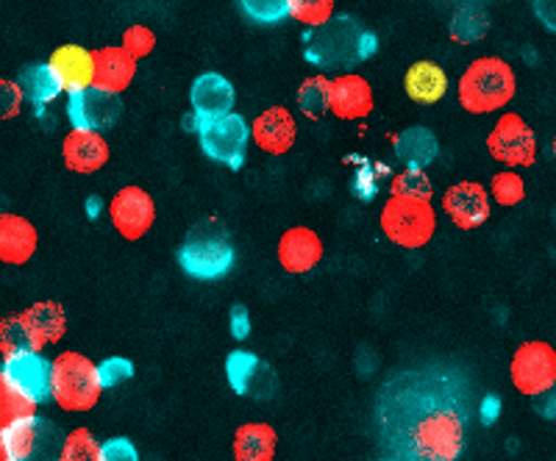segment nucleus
Masks as SVG:
<instances>
[{
    "mask_svg": "<svg viewBox=\"0 0 556 461\" xmlns=\"http://www.w3.org/2000/svg\"><path fill=\"white\" fill-rule=\"evenodd\" d=\"M374 53L376 37L351 14H334L304 34V59L320 71H354Z\"/></svg>",
    "mask_w": 556,
    "mask_h": 461,
    "instance_id": "nucleus-1",
    "label": "nucleus"
},
{
    "mask_svg": "<svg viewBox=\"0 0 556 461\" xmlns=\"http://www.w3.org/2000/svg\"><path fill=\"white\" fill-rule=\"evenodd\" d=\"M103 381L98 364L78 350H62L51 361V400L67 414H84L101 404Z\"/></svg>",
    "mask_w": 556,
    "mask_h": 461,
    "instance_id": "nucleus-2",
    "label": "nucleus"
},
{
    "mask_svg": "<svg viewBox=\"0 0 556 461\" xmlns=\"http://www.w3.org/2000/svg\"><path fill=\"white\" fill-rule=\"evenodd\" d=\"M178 265L198 281L223 279L235 267V242L220 220H201L184 236L178 247Z\"/></svg>",
    "mask_w": 556,
    "mask_h": 461,
    "instance_id": "nucleus-3",
    "label": "nucleus"
},
{
    "mask_svg": "<svg viewBox=\"0 0 556 461\" xmlns=\"http://www.w3.org/2000/svg\"><path fill=\"white\" fill-rule=\"evenodd\" d=\"M515 73L504 59H476L459 78V103L470 114L501 112L515 98Z\"/></svg>",
    "mask_w": 556,
    "mask_h": 461,
    "instance_id": "nucleus-4",
    "label": "nucleus"
},
{
    "mask_svg": "<svg viewBox=\"0 0 556 461\" xmlns=\"http://www.w3.org/2000/svg\"><path fill=\"white\" fill-rule=\"evenodd\" d=\"M64 434L53 420L39 418L37 411L17 418L0 431V448L9 461H56Z\"/></svg>",
    "mask_w": 556,
    "mask_h": 461,
    "instance_id": "nucleus-5",
    "label": "nucleus"
},
{
    "mask_svg": "<svg viewBox=\"0 0 556 461\" xmlns=\"http://www.w3.org/2000/svg\"><path fill=\"white\" fill-rule=\"evenodd\" d=\"M381 231L392 245H401L406 251L429 245L437 231V212L431 201H417V197L392 195L381 209Z\"/></svg>",
    "mask_w": 556,
    "mask_h": 461,
    "instance_id": "nucleus-6",
    "label": "nucleus"
},
{
    "mask_svg": "<svg viewBox=\"0 0 556 461\" xmlns=\"http://www.w3.org/2000/svg\"><path fill=\"white\" fill-rule=\"evenodd\" d=\"M465 448L462 418L451 409H431L412 428L415 461H456Z\"/></svg>",
    "mask_w": 556,
    "mask_h": 461,
    "instance_id": "nucleus-7",
    "label": "nucleus"
},
{
    "mask_svg": "<svg viewBox=\"0 0 556 461\" xmlns=\"http://www.w3.org/2000/svg\"><path fill=\"white\" fill-rule=\"evenodd\" d=\"M198 137L201 148L212 162H220L226 167H242L245 162L248 142H251V126L242 114H226L217 120L198 123Z\"/></svg>",
    "mask_w": 556,
    "mask_h": 461,
    "instance_id": "nucleus-8",
    "label": "nucleus"
},
{
    "mask_svg": "<svg viewBox=\"0 0 556 461\" xmlns=\"http://www.w3.org/2000/svg\"><path fill=\"white\" fill-rule=\"evenodd\" d=\"M486 151L506 167H531L538 162V137L520 114L506 112L486 137Z\"/></svg>",
    "mask_w": 556,
    "mask_h": 461,
    "instance_id": "nucleus-9",
    "label": "nucleus"
},
{
    "mask_svg": "<svg viewBox=\"0 0 556 461\" xmlns=\"http://www.w3.org/2000/svg\"><path fill=\"white\" fill-rule=\"evenodd\" d=\"M509 379L515 389L529 398L545 392L556 384V350L543 340L523 342L513 356Z\"/></svg>",
    "mask_w": 556,
    "mask_h": 461,
    "instance_id": "nucleus-10",
    "label": "nucleus"
},
{
    "mask_svg": "<svg viewBox=\"0 0 556 461\" xmlns=\"http://www.w3.org/2000/svg\"><path fill=\"white\" fill-rule=\"evenodd\" d=\"M109 217L123 240L137 242L156 222V203H153L151 192H146L142 187H123L109 203Z\"/></svg>",
    "mask_w": 556,
    "mask_h": 461,
    "instance_id": "nucleus-11",
    "label": "nucleus"
},
{
    "mask_svg": "<svg viewBox=\"0 0 556 461\" xmlns=\"http://www.w3.org/2000/svg\"><path fill=\"white\" fill-rule=\"evenodd\" d=\"M67 117L73 128L103 133L112 126H117V120L123 117V101L121 95L106 92V89L87 87L70 95Z\"/></svg>",
    "mask_w": 556,
    "mask_h": 461,
    "instance_id": "nucleus-12",
    "label": "nucleus"
},
{
    "mask_svg": "<svg viewBox=\"0 0 556 461\" xmlns=\"http://www.w3.org/2000/svg\"><path fill=\"white\" fill-rule=\"evenodd\" d=\"M0 375L14 386L31 404H45L51 400V359H45L42 354H26L14 356V359H3V370Z\"/></svg>",
    "mask_w": 556,
    "mask_h": 461,
    "instance_id": "nucleus-13",
    "label": "nucleus"
},
{
    "mask_svg": "<svg viewBox=\"0 0 556 461\" xmlns=\"http://www.w3.org/2000/svg\"><path fill=\"white\" fill-rule=\"evenodd\" d=\"M235 84L223 78L220 73H203L192 81L190 89V103H192V120L190 128H195L198 123L217 120V117H226V114L235 112Z\"/></svg>",
    "mask_w": 556,
    "mask_h": 461,
    "instance_id": "nucleus-14",
    "label": "nucleus"
},
{
    "mask_svg": "<svg viewBox=\"0 0 556 461\" xmlns=\"http://www.w3.org/2000/svg\"><path fill=\"white\" fill-rule=\"evenodd\" d=\"M443 212L451 217L456 228L462 231H473L490 220V192L476 181H459L448 187L443 195Z\"/></svg>",
    "mask_w": 556,
    "mask_h": 461,
    "instance_id": "nucleus-15",
    "label": "nucleus"
},
{
    "mask_svg": "<svg viewBox=\"0 0 556 461\" xmlns=\"http://www.w3.org/2000/svg\"><path fill=\"white\" fill-rule=\"evenodd\" d=\"M226 373L231 389H235L237 395H242V398L265 400L270 398L273 389H276V375H273L270 367L262 359H256L253 354H245V350L228 356Z\"/></svg>",
    "mask_w": 556,
    "mask_h": 461,
    "instance_id": "nucleus-16",
    "label": "nucleus"
},
{
    "mask_svg": "<svg viewBox=\"0 0 556 461\" xmlns=\"http://www.w3.org/2000/svg\"><path fill=\"white\" fill-rule=\"evenodd\" d=\"M323 259V240L306 226L287 228L278 240V265L290 276H306Z\"/></svg>",
    "mask_w": 556,
    "mask_h": 461,
    "instance_id": "nucleus-17",
    "label": "nucleus"
},
{
    "mask_svg": "<svg viewBox=\"0 0 556 461\" xmlns=\"http://www.w3.org/2000/svg\"><path fill=\"white\" fill-rule=\"evenodd\" d=\"M295 117L285 106L265 108L251 126V140L267 156H285V153H290L292 145H295Z\"/></svg>",
    "mask_w": 556,
    "mask_h": 461,
    "instance_id": "nucleus-18",
    "label": "nucleus"
},
{
    "mask_svg": "<svg viewBox=\"0 0 556 461\" xmlns=\"http://www.w3.org/2000/svg\"><path fill=\"white\" fill-rule=\"evenodd\" d=\"M62 156L70 172L89 176V172H98L109 165L112 151H109V142L103 140V133L73 128L62 142Z\"/></svg>",
    "mask_w": 556,
    "mask_h": 461,
    "instance_id": "nucleus-19",
    "label": "nucleus"
},
{
    "mask_svg": "<svg viewBox=\"0 0 556 461\" xmlns=\"http://www.w3.org/2000/svg\"><path fill=\"white\" fill-rule=\"evenodd\" d=\"M48 67L53 71V76L59 78V87L73 95V92H81V89L92 87V78H96V62H92V51L81 48V44H62L48 59Z\"/></svg>",
    "mask_w": 556,
    "mask_h": 461,
    "instance_id": "nucleus-20",
    "label": "nucleus"
},
{
    "mask_svg": "<svg viewBox=\"0 0 556 461\" xmlns=\"http://www.w3.org/2000/svg\"><path fill=\"white\" fill-rule=\"evenodd\" d=\"M374 87L356 73L331 78V114L340 120H362L374 112Z\"/></svg>",
    "mask_w": 556,
    "mask_h": 461,
    "instance_id": "nucleus-21",
    "label": "nucleus"
},
{
    "mask_svg": "<svg viewBox=\"0 0 556 461\" xmlns=\"http://www.w3.org/2000/svg\"><path fill=\"white\" fill-rule=\"evenodd\" d=\"M39 234L31 220L20 215H0V261L23 267L37 253Z\"/></svg>",
    "mask_w": 556,
    "mask_h": 461,
    "instance_id": "nucleus-22",
    "label": "nucleus"
},
{
    "mask_svg": "<svg viewBox=\"0 0 556 461\" xmlns=\"http://www.w3.org/2000/svg\"><path fill=\"white\" fill-rule=\"evenodd\" d=\"M92 62H96V78L92 87L106 89L114 95H123L131 87L134 76H137V62L123 51L121 44H106L92 51Z\"/></svg>",
    "mask_w": 556,
    "mask_h": 461,
    "instance_id": "nucleus-23",
    "label": "nucleus"
},
{
    "mask_svg": "<svg viewBox=\"0 0 556 461\" xmlns=\"http://www.w3.org/2000/svg\"><path fill=\"white\" fill-rule=\"evenodd\" d=\"M392 151H395L401 165L409 167V170H426L440 156V142H437L431 128L409 126L401 133H395Z\"/></svg>",
    "mask_w": 556,
    "mask_h": 461,
    "instance_id": "nucleus-24",
    "label": "nucleus"
},
{
    "mask_svg": "<svg viewBox=\"0 0 556 461\" xmlns=\"http://www.w3.org/2000/svg\"><path fill=\"white\" fill-rule=\"evenodd\" d=\"M404 89L406 95L415 103L434 106V103L443 101L445 92H448V76H445V71L440 64L424 59V62H415L409 71H406Z\"/></svg>",
    "mask_w": 556,
    "mask_h": 461,
    "instance_id": "nucleus-25",
    "label": "nucleus"
},
{
    "mask_svg": "<svg viewBox=\"0 0 556 461\" xmlns=\"http://www.w3.org/2000/svg\"><path fill=\"white\" fill-rule=\"evenodd\" d=\"M278 448V431L270 423H242L235 431V461H273Z\"/></svg>",
    "mask_w": 556,
    "mask_h": 461,
    "instance_id": "nucleus-26",
    "label": "nucleus"
},
{
    "mask_svg": "<svg viewBox=\"0 0 556 461\" xmlns=\"http://www.w3.org/2000/svg\"><path fill=\"white\" fill-rule=\"evenodd\" d=\"M45 342L39 340L37 331L31 329V322L26 315H9L0 320V356L3 359H14V356L26 354H42Z\"/></svg>",
    "mask_w": 556,
    "mask_h": 461,
    "instance_id": "nucleus-27",
    "label": "nucleus"
},
{
    "mask_svg": "<svg viewBox=\"0 0 556 461\" xmlns=\"http://www.w3.org/2000/svg\"><path fill=\"white\" fill-rule=\"evenodd\" d=\"M23 315L31 322V329L37 331L39 340L45 342V348L62 342L64 334H67V315H64V306L56 304V300H39V304L28 306Z\"/></svg>",
    "mask_w": 556,
    "mask_h": 461,
    "instance_id": "nucleus-28",
    "label": "nucleus"
},
{
    "mask_svg": "<svg viewBox=\"0 0 556 461\" xmlns=\"http://www.w3.org/2000/svg\"><path fill=\"white\" fill-rule=\"evenodd\" d=\"M17 84H20V89H23V98H26V101L37 108H42V106H48L51 101H56V95L62 92V87H59V78L53 76V71L48 67V62L28 64V67H23Z\"/></svg>",
    "mask_w": 556,
    "mask_h": 461,
    "instance_id": "nucleus-29",
    "label": "nucleus"
},
{
    "mask_svg": "<svg viewBox=\"0 0 556 461\" xmlns=\"http://www.w3.org/2000/svg\"><path fill=\"white\" fill-rule=\"evenodd\" d=\"M298 108L309 120H323L331 112V78L312 76L298 89Z\"/></svg>",
    "mask_w": 556,
    "mask_h": 461,
    "instance_id": "nucleus-30",
    "label": "nucleus"
},
{
    "mask_svg": "<svg viewBox=\"0 0 556 461\" xmlns=\"http://www.w3.org/2000/svg\"><path fill=\"white\" fill-rule=\"evenodd\" d=\"M56 461H106V453H103V443H98L92 431L73 428L64 434Z\"/></svg>",
    "mask_w": 556,
    "mask_h": 461,
    "instance_id": "nucleus-31",
    "label": "nucleus"
},
{
    "mask_svg": "<svg viewBox=\"0 0 556 461\" xmlns=\"http://www.w3.org/2000/svg\"><path fill=\"white\" fill-rule=\"evenodd\" d=\"M240 9L256 26H276L290 17V0H240Z\"/></svg>",
    "mask_w": 556,
    "mask_h": 461,
    "instance_id": "nucleus-32",
    "label": "nucleus"
},
{
    "mask_svg": "<svg viewBox=\"0 0 556 461\" xmlns=\"http://www.w3.org/2000/svg\"><path fill=\"white\" fill-rule=\"evenodd\" d=\"M490 195L498 206H518L520 201L526 197V183L518 172L513 170H504V172H495L493 181H490Z\"/></svg>",
    "mask_w": 556,
    "mask_h": 461,
    "instance_id": "nucleus-33",
    "label": "nucleus"
},
{
    "mask_svg": "<svg viewBox=\"0 0 556 461\" xmlns=\"http://www.w3.org/2000/svg\"><path fill=\"white\" fill-rule=\"evenodd\" d=\"M390 192H392V195H399V197H417V201H431V195H434V187H431V178L426 176V170H409V167H406L401 176L392 178Z\"/></svg>",
    "mask_w": 556,
    "mask_h": 461,
    "instance_id": "nucleus-34",
    "label": "nucleus"
},
{
    "mask_svg": "<svg viewBox=\"0 0 556 461\" xmlns=\"http://www.w3.org/2000/svg\"><path fill=\"white\" fill-rule=\"evenodd\" d=\"M34 411H37V404L23 398L12 384L0 375V425L14 423L17 418H26V414H34Z\"/></svg>",
    "mask_w": 556,
    "mask_h": 461,
    "instance_id": "nucleus-35",
    "label": "nucleus"
},
{
    "mask_svg": "<svg viewBox=\"0 0 556 461\" xmlns=\"http://www.w3.org/2000/svg\"><path fill=\"white\" fill-rule=\"evenodd\" d=\"M337 0H290V17L315 28L334 17Z\"/></svg>",
    "mask_w": 556,
    "mask_h": 461,
    "instance_id": "nucleus-36",
    "label": "nucleus"
},
{
    "mask_svg": "<svg viewBox=\"0 0 556 461\" xmlns=\"http://www.w3.org/2000/svg\"><path fill=\"white\" fill-rule=\"evenodd\" d=\"M121 48L134 62H139V59H146L153 53V48H156V34L148 26H128L126 34H123Z\"/></svg>",
    "mask_w": 556,
    "mask_h": 461,
    "instance_id": "nucleus-37",
    "label": "nucleus"
},
{
    "mask_svg": "<svg viewBox=\"0 0 556 461\" xmlns=\"http://www.w3.org/2000/svg\"><path fill=\"white\" fill-rule=\"evenodd\" d=\"M23 103H26V98H23L20 84L9 81V78H0V120H12V117H17Z\"/></svg>",
    "mask_w": 556,
    "mask_h": 461,
    "instance_id": "nucleus-38",
    "label": "nucleus"
},
{
    "mask_svg": "<svg viewBox=\"0 0 556 461\" xmlns=\"http://www.w3.org/2000/svg\"><path fill=\"white\" fill-rule=\"evenodd\" d=\"M486 23L484 17H479L476 12H465L454 20V26H451V37L459 39V42H473V39L484 37Z\"/></svg>",
    "mask_w": 556,
    "mask_h": 461,
    "instance_id": "nucleus-39",
    "label": "nucleus"
},
{
    "mask_svg": "<svg viewBox=\"0 0 556 461\" xmlns=\"http://www.w3.org/2000/svg\"><path fill=\"white\" fill-rule=\"evenodd\" d=\"M98 373H101L103 389H109V386H117V384H123V381L131 379L134 367L128 359L114 356V359H106L103 364H98Z\"/></svg>",
    "mask_w": 556,
    "mask_h": 461,
    "instance_id": "nucleus-40",
    "label": "nucleus"
},
{
    "mask_svg": "<svg viewBox=\"0 0 556 461\" xmlns=\"http://www.w3.org/2000/svg\"><path fill=\"white\" fill-rule=\"evenodd\" d=\"M103 453H106V461H139L137 450L128 439H109L103 443Z\"/></svg>",
    "mask_w": 556,
    "mask_h": 461,
    "instance_id": "nucleus-41",
    "label": "nucleus"
},
{
    "mask_svg": "<svg viewBox=\"0 0 556 461\" xmlns=\"http://www.w3.org/2000/svg\"><path fill=\"white\" fill-rule=\"evenodd\" d=\"M531 12L540 20V26L556 34V0H531Z\"/></svg>",
    "mask_w": 556,
    "mask_h": 461,
    "instance_id": "nucleus-42",
    "label": "nucleus"
},
{
    "mask_svg": "<svg viewBox=\"0 0 556 461\" xmlns=\"http://www.w3.org/2000/svg\"><path fill=\"white\" fill-rule=\"evenodd\" d=\"M534 409L538 414H543L545 420H556V384L548 386L545 392L534 395Z\"/></svg>",
    "mask_w": 556,
    "mask_h": 461,
    "instance_id": "nucleus-43",
    "label": "nucleus"
},
{
    "mask_svg": "<svg viewBox=\"0 0 556 461\" xmlns=\"http://www.w3.org/2000/svg\"><path fill=\"white\" fill-rule=\"evenodd\" d=\"M248 334H251V317H248V309L245 306H235V309H231V336L245 340Z\"/></svg>",
    "mask_w": 556,
    "mask_h": 461,
    "instance_id": "nucleus-44",
    "label": "nucleus"
},
{
    "mask_svg": "<svg viewBox=\"0 0 556 461\" xmlns=\"http://www.w3.org/2000/svg\"><path fill=\"white\" fill-rule=\"evenodd\" d=\"M0 461H9L7 453H3V448H0Z\"/></svg>",
    "mask_w": 556,
    "mask_h": 461,
    "instance_id": "nucleus-45",
    "label": "nucleus"
},
{
    "mask_svg": "<svg viewBox=\"0 0 556 461\" xmlns=\"http://www.w3.org/2000/svg\"><path fill=\"white\" fill-rule=\"evenodd\" d=\"M554 158H556V137H554Z\"/></svg>",
    "mask_w": 556,
    "mask_h": 461,
    "instance_id": "nucleus-46",
    "label": "nucleus"
},
{
    "mask_svg": "<svg viewBox=\"0 0 556 461\" xmlns=\"http://www.w3.org/2000/svg\"><path fill=\"white\" fill-rule=\"evenodd\" d=\"M0 431H3V425H0Z\"/></svg>",
    "mask_w": 556,
    "mask_h": 461,
    "instance_id": "nucleus-47",
    "label": "nucleus"
}]
</instances>
